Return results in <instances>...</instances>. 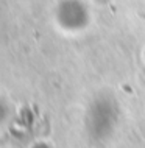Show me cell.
Listing matches in <instances>:
<instances>
[{"label":"cell","instance_id":"cell-1","mask_svg":"<svg viewBox=\"0 0 145 148\" xmlns=\"http://www.w3.org/2000/svg\"><path fill=\"white\" fill-rule=\"evenodd\" d=\"M120 123L119 101L111 94H98L91 100L84 115V130L91 142L104 143L115 134Z\"/></svg>","mask_w":145,"mask_h":148},{"label":"cell","instance_id":"cell-2","mask_svg":"<svg viewBox=\"0 0 145 148\" xmlns=\"http://www.w3.org/2000/svg\"><path fill=\"white\" fill-rule=\"evenodd\" d=\"M6 117V106H5V103L0 100V120H3Z\"/></svg>","mask_w":145,"mask_h":148},{"label":"cell","instance_id":"cell-3","mask_svg":"<svg viewBox=\"0 0 145 148\" xmlns=\"http://www.w3.org/2000/svg\"><path fill=\"white\" fill-rule=\"evenodd\" d=\"M31 148H52V145H48L47 142H38V143H34Z\"/></svg>","mask_w":145,"mask_h":148}]
</instances>
